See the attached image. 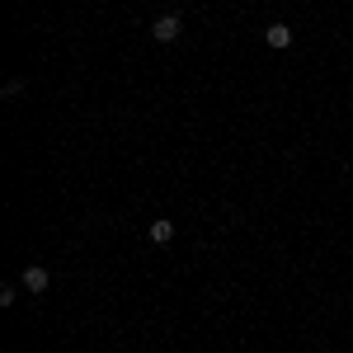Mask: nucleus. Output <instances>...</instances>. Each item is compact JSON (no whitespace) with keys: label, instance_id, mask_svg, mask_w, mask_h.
Wrapping results in <instances>:
<instances>
[{"label":"nucleus","instance_id":"obj_3","mask_svg":"<svg viewBox=\"0 0 353 353\" xmlns=\"http://www.w3.org/2000/svg\"><path fill=\"white\" fill-rule=\"evenodd\" d=\"M264 38H269V48H292V28H288V24H269V28H264Z\"/></svg>","mask_w":353,"mask_h":353},{"label":"nucleus","instance_id":"obj_4","mask_svg":"<svg viewBox=\"0 0 353 353\" xmlns=\"http://www.w3.org/2000/svg\"><path fill=\"white\" fill-rule=\"evenodd\" d=\"M151 241H156V245H170V241H174V221H170V217H156V221H151Z\"/></svg>","mask_w":353,"mask_h":353},{"label":"nucleus","instance_id":"obj_2","mask_svg":"<svg viewBox=\"0 0 353 353\" xmlns=\"http://www.w3.org/2000/svg\"><path fill=\"white\" fill-rule=\"evenodd\" d=\"M179 14H161V19H156V24H151V38H156V43H174V38H179Z\"/></svg>","mask_w":353,"mask_h":353},{"label":"nucleus","instance_id":"obj_1","mask_svg":"<svg viewBox=\"0 0 353 353\" xmlns=\"http://www.w3.org/2000/svg\"><path fill=\"white\" fill-rule=\"evenodd\" d=\"M19 283H24V292H28V297H38V292H48V288H52V273L43 269V264H28Z\"/></svg>","mask_w":353,"mask_h":353}]
</instances>
